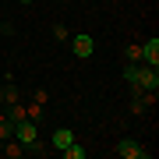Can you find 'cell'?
I'll use <instances>...</instances> for the list:
<instances>
[{
	"mask_svg": "<svg viewBox=\"0 0 159 159\" xmlns=\"http://www.w3.org/2000/svg\"><path fill=\"white\" fill-rule=\"evenodd\" d=\"M113 152H117L120 159H152V152H148L142 142H134V138H120Z\"/></svg>",
	"mask_w": 159,
	"mask_h": 159,
	"instance_id": "obj_1",
	"label": "cell"
},
{
	"mask_svg": "<svg viewBox=\"0 0 159 159\" xmlns=\"http://www.w3.org/2000/svg\"><path fill=\"white\" fill-rule=\"evenodd\" d=\"M67 46H71V53H74L78 60H85V57L96 53V39H92V35H71Z\"/></svg>",
	"mask_w": 159,
	"mask_h": 159,
	"instance_id": "obj_2",
	"label": "cell"
},
{
	"mask_svg": "<svg viewBox=\"0 0 159 159\" xmlns=\"http://www.w3.org/2000/svg\"><path fill=\"white\" fill-rule=\"evenodd\" d=\"M14 138H18L21 145H32V142H39V124H32L29 117H25V120H18V124H14Z\"/></svg>",
	"mask_w": 159,
	"mask_h": 159,
	"instance_id": "obj_3",
	"label": "cell"
},
{
	"mask_svg": "<svg viewBox=\"0 0 159 159\" xmlns=\"http://www.w3.org/2000/svg\"><path fill=\"white\" fill-rule=\"evenodd\" d=\"M142 64H148V67H159V35H152V39L142 43Z\"/></svg>",
	"mask_w": 159,
	"mask_h": 159,
	"instance_id": "obj_4",
	"label": "cell"
},
{
	"mask_svg": "<svg viewBox=\"0 0 159 159\" xmlns=\"http://www.w3.org/2000/svg\"><path fill=\"white\" fill-rule=\"evenodd\" d=\"M14 102H21V92H18L14 81H4L0 85V110H11Z\"/></svg>",
	"mask_w": 159,
	"mask_h": 159,
	"instance_id": "obj_5",
	"label": "cell"
},
{
	"mask_svg": "<svg viewBox=\"0 0 159 159\" xmlns=\"http://www.w3.org/2000/svg\"><path fill=\"white\" fill-rule=\"evenodd\" d=\"M0 156H4V159H21L25 156V145L18 142V138H7V142H0Z\"/></svg>",
	"mask_w": 159,
	"mask_h": 159,
	"instance_id": "obj_6",
	"label": "cell"
},
{
	"mask_svg": "<svg viewBox=\"0 0 159 159\" xmlns=\"http://www.w3.org/2000/svg\"><path fill=\"white\" fill-rule=\"evenodd\" d=\"M71 142H74V134H71L67 127H57V131H53V148H57V152H60V148H67Z\"/></svg>",
	"mask_w": 159,
	"mask_h": 159,
	"instance_id": "obj_7",
	"label": "cell"
},
{
	"mask_svg": "<svg viewBox=\"0 0 159 159\" xmlns=\"http://www.w3.org/2000/svg\"><path fill=\"white\" fill-rule=\"evenodd\" d=\"M25 117H29L32 120V124H43V120H46V113H43V106H39V102H25Z\"/></svg>",
	"mask_w": 159,
	"mask_h": 159,
	"instance_id": "obj_8",
	"label": "cell"
},
{
	"mask_svg": "<svg viewBox=\"0 0 159 159\" xmlns=\"http://www.w3.org/2000/svg\"><path fill=\"white\" fill-rule=\"evenodd\" d=\"M60 156H64V159H85V156H89V148H85V145H78V142H71L67 148H60Z\"/></svg>",
	"mask_w": 159,
	"mask_h": 159,
	"instance_id": "obj_9",
	"label": "cell"
},
{
	"mask_svg": "<svg viewBox=\"0 0 159 159\" xmlns=\"http://www.w3.org/2000/svg\"><path fill=\"white\" fill-rule=\"evenodd\" d=\"M124 60L127 64H142V43H127L124 46Z\"/></svg>",
	"mask_w": 159,
	"mask_h": 159,
	"instance_id": "obj_10",
	"label": "cell"
},
{
	"mask_svg": "<svg viewBox=\"0 0 159 159\" xmlns=\"http://www.w3.org/2000/svg\"><path fill=\"white\" fill-rule=\"evenodd\" d=\"M7 138H14V120L7 113H0V142H7Z\"/></svg>",
	"mask_w": 159,
	"mask_h": 159,
	"instance_id": "obj_11",
	"label": "cell"
},
{
	"mask_svg": "<svg viewBox=\"0 0 159 159\" xmlns=\"http://www.w3.org/2000/svg\"><path fill=\"white\" fill-rule=\"evenodd\" d=\"M50 35H53V43H67V39H71V32H67V25H64V21H53Z\"/></svg>",
	"mask_w": 159,
	"mask_h": 159,
	"instance_id": "obj_12",
	"label": "cell"
},
{
	"mask_svg": "<svg viewBox=\"0 0 159 159\" xmlns=\"http://www.w3.org/2000/svg\"><path fill=\"white\" fill-rule=\"evenodd\" d=\"M131 113H134V117H145V113H148V106L142 102V92H138V96H131Z\"/></svg>",
	"mask_w": 159,
	"mask_h": 159,
	"instance_id": "obj_13",
	"label": "cell"
},
{
	"mask_svg": "<svg viewBox=\"0 0 159 159\" xmlns=\"http://www.w3.org/2000/svg\"><path fill=\"white\" fill-rule=\"evenodd\" d=\"M29 99H32V102H39V106H46V99H50V92H46V89H35V92H32Z\"/></svg>",
	"mask_w": 159,
	"mask_h": 159,
	"instance_id": "obj_14",
	"label": "cell"
},
{
	"mask_svg": "<svg viewBox=\"0 0 159 159\" xmlns=\"http://www.w3.org/2000/svg\"><path fill=\"white\" fill-rule=\"evenodd\" d=\"M142 102H145L148 110H152L156 102H159V89H156V92H142Z\"/></svg>",
	"mask_w": 159,
	"mask_h": 159,
	"instance_id": "obj_15",
	"label": "cell"
},
{
	"mask_svg": "<svg viewBox=\"0 0 159 159\" xmlns=\"http://www.w3.org/2000/svg\"><path fill=\"white\" fill-rule=\"evenodd\" d=\"M7 32H11V25H7V21H0V35H7Z\"/></svg>",
	"mask_w": 159,
	"mask_h": 159,
	"instance_id": "obj_16",
	"label": "cell"
},
{
	"mask_svg": "<svg viewBox=\"0 0 159 159\" xmlns=\"http://www.w3.org/2000/svg\"><path fill=\"white\" fill-rule=\"evenodd\" d=\"M18 4H25V7H29V4H32V0H18Z\"/></svg>",
	"mask_w": 159,
	"mask_h": 159,
	"instance_id": "obj_17",
	"label": "cell"
},
{
	"mask_svg": "<svg viewBox=\"0 0 159 159\" xmlns=\"http://www.w3.org/2000/svg\"><path fill=\"white\" fill-rule=\"evenodd\" d=\"M57 4H67V0H57Z\"/></svg>",
	"mask_w": 159,
	"mask_h": 159,
	"instance_id": "obj_18",
	"label": "cell"
},
{
	"mask_svg": "<svg viewBox=\"0 0 159 159\" xmlns=\"http://www.w3.org/2000/svg\"><path fill=\"white\" fill-rule=\"evenodd\" d=\"M0 113H4V110H0Z\"/></svg>",
	"mask_w": 159,
	"mask_h": 159,
	"instance_id": "obj_19",
	"label": "cell"
}]
</instances>
